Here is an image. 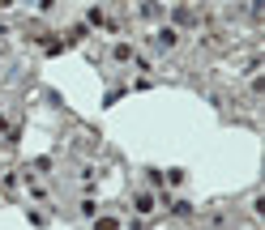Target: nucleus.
Returning <instances> with one entry per match:
<instances>
[{"instance_id":"1","label":"nucleus","mask_w":265,"mask_h":230,"mask_svg":"<svg viewBox=\"0 0 265 230\" xmlns=\"http://www.w3.org/2000/svg\"><path fill=\"white\" fill-rule=\"evenodd\" d=\"M171 47H175V30L167 26V30H159V52H171Z\"/></svg>"},{"instance_id":"2","label":"nucleus","mask_w":265,"mask_h":230,"mask_svg":"<svg viewBox=\"0 0 265 230\" xmlns=\"http://www.w3.org/2000/svg\"><path fill=\"white\" fill-rule=\"evenodd\" d=\"M116 60H132V47H124V43H116V52H112Z\"/></svg>"}]
</instances>
